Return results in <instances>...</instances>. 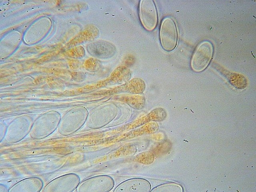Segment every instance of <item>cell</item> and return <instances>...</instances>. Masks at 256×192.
Listing matches in <instances>:
<instances>
[{"label":"cell","mask_w":256,"mask_h":192,"mask_svg":"<svg viewBox=\"0 0 256 192\" xmlns=\"http://www.w3.org/2000/svg\"><path fill=\"white\" fill-rule=\"evenodd\" d=\"M162 47L166 51H172L177 46L178 31L176 21L170 18L162 20L160 32Z\"/></svg>","instance_id":"obj_1"},{"label":"cell","mask_w":256,"mask_h":192,"mask_svg":"<svg viewBox=\"0 0 256 192\" xmlns=\"http://www.w3.org/2000/svg\"><path fill=\"white\" fill-rule=\"evenodd\" d=\"M214 47L210 42L204 41L196 48L191 62L192 68L196 72L204 71L210 64L213 56Z\"/></svg>","instance_id":"obj_2"},{"label":"cell","mask_w":256,"mask_h":192,"mask_svg":"<svg viewBox=\"0 0 256 192\" xmlns=\"http://www.w3.org/2000/svg\"><path fill=\"white\" fill-rule=\"evenodd\" d=\"M139 16L146 30L152 31L156 29L158 24V14L152 0H142L140 2Z\"/></svg>","instance_id":"obj_3"},{"label":"cell","mask_w":256,"mask_h":192,"mask_svg":"<svg viewBox=\"0 0 256 192\" xmlns=\"http://www.w3.org/2000/svg\"><path fill=\"white\" fill-rule=\"evenodd\" d=\"M88 50L91 55L101 59L112 57L116 52V48L112 43L103 41L90 44Z\"/></svg>","instance_id":"obj_4"},{"label":"cell","mask_w":256,"mask_h":192,"mask_svg":"<svg viewBox=\"0 0 256 192\" xmlns=\"http://www.w3.org/2000/svg\"><path fill=\"white\" fill-rule=\"evenodd\" d=\"M112 178L107 176H100L86 181L79 187V191H108L114 186V182L103 184L109 182Z\"/></svg>","instance_id":"obj_5"},{"label":"cell","mask_w":256,"mask_h":192,"mask_svg":"<svg viewBox=\"0 0 256 192\" xmlns=\"http://www.w3.org/2000/svg\"><path fill=\"white\" fill-rule=\"evenodd\" d=\"M216 69L221 74L223 75L230 85L234 86L236 88L242 89L246 88L248 86V80L243 75L230 72L225 69L221 68L219 66L216 65Z\"/></svg>","instance_id":"obj_6"},{"label":"cell","mask_w":256,"mask_h":192,"mask_svg":"<svg viewBox=\"0 0 256 192\" xmlns=\"http://www.w3.org/2000/svg\"><path fill=\"white\" fill-rule=\"evenodd\" d=\"M124 90L132 95L142 94L146 89V83L141 78H134L124 86Z\"/></svg>","instance_id":"obj_7"},{"label":"cell","mask_w":256,"mask_h":192,"mask_svg":"<svg viewBox=\"0 0 256 192\" xmlns=\"http://www.w3.org/2000/svg\"><path fill=\"white\" fill-rule=\"evenodd\" d=\"M122 101L135 109H142L145 107L146 98L143 96L138 95H128L123 96Z\"/></svg>","instance_id":"obj_8"},{"label":"cell","mask_w":256,"mask_h":192,"mask_svg":"<svg viewBox=\"0 0 256 192\" xmlns=\"http://www.w3.org/2000/svg\"><path fill=\"white\" fill-rule=\"evenodd\" d=\"M166 112L164 108H156L150 112L146 116L149 121H162L166 118Z\"/></svg>","instance_id":"obj_9"},{"label":"cell","mask_w":256,"mask_h":192,"mask_svg":"<svg viewBox=\"0 0 256 192\" xmlns=\"http://www.w3.org/2000/svg\"><path fill=\"white\" fill-rule=\"evenodd\" d=\"M135 161L140 164L150 165L154 161V155L150 152H144L136 156Z\"/></svg>","instance_id":"obj_10"}]
</instances>
